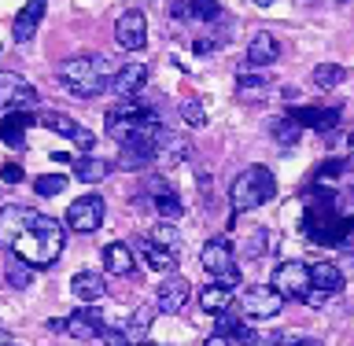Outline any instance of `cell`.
Returning <instances> with one entry per match:
<instances>
[{"label":"cell","mask_w":354,"mask_h":346,"mask_svg":"<svg viewBox=\"0 0 354 346\" xmlns=\"http://www.w3.org/2000/svg\"><path fill=\"white\" fill-rule=\"evenodd\" d=\"M63 243H66V232H63L59 221L48 218V214H37L33 225L15 240L11 254H19L22 262L33 265V269H48V265H55V258L63 254Z\"/></svg>","instance_id":"1"},{"label":"cell","mask_w":354,"mask_h":346,"mask_svg":"<svg viewBox=\"0 0 354 346\" xmlns=\"http://www.w3.org/2000/svg\"><path fill=\"white\" fill-rule=\"evenodd\" d=\"M118 66L107 59V55H74V59L59 63V85L66 93L93 99L100 93H107L111 77H115Z\"/></svg>","instance_id":"2"},{"label":"cell","mask_w":354,"mask_h":346,"mask_svg":"<svg viewBox=\"0 0 354 346\" xmlns=\"http://www.w3.org/2000/svg\"><path fill=\"white\" fill-rule=\"evenodd\" d=\"M277 195V181L266 166H248L243 173H236V181L229 188V206L232 214H248V210L266 206Z\"/></svg>","instance_id":"3"},{"label":"cell","mask_w":354,"mask_h":346,"mask_svg":"<svg viewBox=\"0 0 354 346\" xmlns=\"http://www.w3.org/2000/svg\"><path fill=\"white\" fill-rule=\"evenodd\" d=\"M281 309H284V295L273 291L270 284H254L240 298V314L251 317V320H270V317L281 314Z\"/></svg>","instance_id":"4"},{"label":"cell","mask_w":354,"mask_h":346,"mask_svg":"<svg viewBox=\"0 0 354 346\" xmlns=\"http://www.w3.org/2000/svg\"><path fill=\"white\" fill-rule=\"evenodd\" d=\"M37 107V88L19 74H0V110H33Z\"/></svg>","instance_id":"5"},{"label":"cell","mask_w":354,"mask_h":346,"mask_svg":"<svg viewBox=\"0 0 354 346\" xmlns=\"http://www.w3.org/2000/svg\"><path fill=\"white\" fill-rule=\"evenodd\" d=\"M104 214H107L104 199L100 195H82V199H74V203L66 206V225H71L74 232H96L100 225H104Z\"/></svg>","instance_id":"6"},{"label":"cell","mask_w":354,"mask_h":346,"mask_svg":"<svg viewBox=\"0 0 354 346\" xmlns=\"http://www.w3.org/2000/svg\"><path fill=\"white\" fill-rule=\"evenodd\" d=\"M115 41L126 52H140L148 44V19H144V11H137V8L122 11L115 22Z\"/></svg>","instance_id":"7"},{"label":"cell","mask_w":354,"mask_h":346,"mask_svg":"<svg viewBox=\"0 0 354 346\" xmlns=\"http://www.w3.org/2000/svg\"><path fill=\"white\" fill-rule=\"evenodd\" d=\"M270 287L281 291L284 298H303L306 287H310V269L303 262H281L270 276Z\"/></svg>","instance_id":"8"},{"label":"cell","mask_w":354,"mask_h":346,"mask_svg":"<svg viewBox=\"0 0 354 346\" xmlns=\"http://www.w3.org/2000/svg\"><path fill=\"white\" fill-rule=\"evenodd\" d=\"M37 214L41 210H33V206H0V247L4 251L15 247V240L33 225Z\"/></svg>","instance_id":"9"},{"label":"cell","mask_w":354,"mask_h":346,"mask_svg":"<svg viewBox=\"0 0 354 346\" xmlns=\"http://www.w3.org/2000/svg\"><path fill=\"white\" fill-rule=\"evenodd\" d=\"M37 122L33 110H4V118H0V140L8 144V148L22 151L26 148V129Z\"/></svg>","instance_id":"10"},{"label":"cell","mask_w":354,"mask_h":346,"mask_svg":"<svg viewBox=\"0 0 354 346\" xmlns=\"http://www.w3.org/2000/svg\"><path fill=\"white\" fill-rule=\"evenodd\" d=\"M144 85H148V66H144V63H126V66H118V70H115V77H111L107 88L118 99H129V96H137Z\"/></svg>","instance_id":"11"},{"label":"cell","mask_w":354,"mask_h":346,"mask_svg":"<svg viewBox=\"0 0 354 346\" xmlns=\"http://www.w3.org/2000/svg\"><path fill=\"white\" fill-rule=\"evenodd\" d=\"M288 118L299 122V126L317 129V133H332L339 126V107H292Z\"/></svg>","instance_id":"12"},{"label":"cell","mask_w":354,"mask_h":346,"mask_svg":"<svg viewBox=\"0 0 354 346\" xmlns=\"http://www.w3.org/2000/svg\"><path fill=\"white\" fill-rule=\"evenodd\" d=\"M188 295H192V287H188L185 276H166L159 284V298H155V306L162 309V314H181Z\"/></svg>","instance_id":"13"},{"label":"cell","mask_w":354,"mask_h":346,"mask_svg":"<svg viewBox=\"0 0 354 346\" xmlns=\"http://www.w3.org/2000/svg\"><path fill=\"white\" fill-rule=\"evenodd\" d=\"M107 325L100 320V314L96 309H74L71 317H66V331L77 339V343H93V339H100V331H104Z\"/></svg>","instance_id":"14"},{"label":"cell","mask_w":354,"mask_h":346,"mask_svg":"<svg viewBox=\"0 0 354 346\" xmlns=\"http://www.w3.org/2000/svg\"><path fill=\"white\" fill-rule=\"evenodd\" d=\"M44 8H48V0H26V8L15 15V30H11V37H15V44H26L33 33H37L41 19H44Z\"/></svg>","instance_id":"15"},{"label":"cell","mask_w":354,"mask_h":346,"mask_svg":"<svg viewBox=\"0 0 354 346\" xmlns=\"http://www.w3.org/2000/svg\"><path fill=\"white\" fill-rule=\"evenodd\" d=\"M148 192H151V203H155V210H159V218L162 221H177L181 218V199H177V192L166 181H159V177H151L148 181Z\"/></svg>","instance_id":"16"},{"label":"cell","mask_w":354,"mask_h":346,"mask_svg":"<svg viewBox=\"0 0 354 346\" xmlns=\"http://www.w3.org/2000/svg\"><path fill=\"white\" fill-rule=\"evenodd\" d=\"M281 59V41L273 33H254L251 44H248V66H273Z\"/></svg>","instance_id":"17"},{"label":"cell","mask_w":354,"mask_h":346,"mask_svg":"<svg viewBox=\"0 0 354 346\" xmlns=\"http://www.w3.org/2000/svg\"><path fill=\"white\" fill-rule=\"evenodd\" d=\"M306 269H310V287H317V291H325V295H339V291H343V273H339V265L314 262V265H306Z\"/></svg>","instance_id":"18"},{"label":"cell","mask_w":354,"mask_h":346,"mask_svg":"<svg viewBox=\"0 0 354 346\" xmlns=\"http://www.w3.org/2000/svg\"><path fill=\"white\" fill-rule=\"evenodd\" d=\"M199 262H203V269L214 273V276H218L221 269H229V265H236L229 240H207V243H203V254H199Z\"/></svg>","instance_id":"19"},{"label":"cell","mask_w":354,"mask_h":346,"mask_svg":"<svg viewBox=\"0 0 354 346\" xmlns=\"http://www.w3.org/2000/svg\"><path fill=\"white\" fill-rule=\"evenodd\" d=\"M133 247L144 254V265H148V269H155V273H174V269H177V254H174V251H166V247H159V243L137 240Z\"/></svg>","instance_id":"20"},{"label":"cell","mask_w":354,"mask_h":346,"mask_svg":"<svg viewBox=\"0 0 354 346\" xmlns=\"http://www.w3.org/2000/svg\"><path fill=\"white\" fill-rule=\"evenodd\" d=\"M71 291H74V298H82V302H96V298L107 295V284L100 273H74Z\"/></svg>","instance_id":"21"},{"label":"cell","mask_w":354,"mask_h":346,"mask_svg":"<svg viewBox=\"0 0 354 346\" xmlns=\"http://www.w3.org/2000/svg\"><path fill=\"white\" fill-rule=\"evenodd\" d=\"M104 269L115 276H129L133 273V247L126 243H107L104 247Z\"/></svg>","instance_id":"22"},{"label":"cell","mask_w":354,"mask_h":346,"mask_svg":"<svg viewBox=\"0 0 354 346\" xmlns=\"http://www.w3.org/2000/svg\"><path fill=\"white\" fill-rule=\"evenodd\" d=\"M181 19H192V22H221L225 19V11H221L218 0H188V4H181Z\"/></svg>","instance_id":"23"},{"label":"cell","mask_w":354,"mask_h":346,"mask_svg":"<svg viewBox=\"0 0 354 346\" xmlns=\"http://www.w3.org/2000/svg\"><path fill=\"white\" fill-rule=\"evenodd\" d=\"M115 170L107 159H93V155H82V159H74V177L77 181H85V184H96V181H104V177Z\"/></svg>","instance_id":"24"},{"label":"cell","mask_w":354,"mask_h":346,"mask_svg":"<svg viewBox=\"0 0 354 346\" xmlns=\"http://www.w3.org/2000/svg\"><path fill=\"white\" fill-rule=\"evenodd\" d=\"M4 276H8V284L15 287V291H26L30 280H33V265H30V262H22L19 254H11L8 265H4Z\"/></svg>","instance_id":"25"},{"label":"cell","mask_w":354,"mask_h":346,"mask_svg":"<svg viewBox=\"0 0 354 346\" xmlns=\"http://www.w3.org/2000/svg\"><path fill=\"white\" fill-rule=\"evenodd\" d=\"M37 122H41L44 129H52V133H59V137H66V140H74V133L82 129L74 118L59 115V110H41V115H37Z\"/></svg>","instance_id":"26"},{"label":"cell","mask_w":354,"mask_h":346,"mask_svg":"<svg viewBox=\"0 0 354 346\" xmlns=\"http://www.w3.org/2000/svg\"><path fill=\"white\" fill-rule=\"evenodd\" d=\"M266 88H270V77H266V74H251V70H240L236 74V93L243 99H259Z\"/></svg>","instance_id":"27"},{"label":"cell","mask_w":354,"mask_h":346,"mask_svg":"<svg viewBox=\"0 0 354 346\" xmlns=\"http://www.w3.org/2000/svg\"><path fill=\"white\" fill-rule=\"evenodd\" d=\"M229 298H232V291H225L221 284H207L199 291V306H203V314H221L229 306Z\"/></svg>","instance_id":"28"},{"label":"cell","mask_w":354,"mask_h":346,"mask_svg":"<svg viewBox=\"0 0 354 346\" xmlns=\"http://www.w3.org/2000/svg\"><path fill=\"white\" fill-rule=\"evenodd\" d=\"M270 133L277 137L281 148H292V144H299V137H303V126L292 118H277V122H270Z\"/></svg>","instance_id":"29"},{"label":"cell","mask_w":354,"mask_h":346,"mask_svg":"<svg viewBox=\"0 0 354 346\" xmlns=\"http://www.w3.org/2000/svg\"><path fill=\"white\" fill-rule=\"evenodd\" d=\"M343 77H347V70H343L339 63H321V66H314V85H317V88H336V85H343Z\"/></svg>","instance_id":"30"},{"label":"cell","mask_w":354,"mask_h":346,"mask_svg":"<svg viewBox=\"0 0 354 346\" xmlns=\"http://www.w3.org/2000/svg\"><path fill=\"white\" fill-rule=\"evenodd\" d=\"M151 243H159V247H166V251H181V236H177V229L174 225H166V221H162V225H155L151 229V236H148Z\"/></svg>","instance_id":"31"},{"label":"cell","mask_w":354,"mask_h":346,"mask_svg":"<svg viewBox=\"0 0 354 346\" xmlns=\"http://www.w3.org/2000/svg\"><path fill=\"white\" fill-rule=\"evenodd\" d=\"M151 320H155V306H140L137 314L129 317V325H126V336H129V339H137V336H144V331L151 328Z\"/></svg>","instance_id":"32"},{"label":"cell","mask_w":354,"mask_h":346,"mask_svg":"<svg viewBox=\"0 0 354 346\" xmlns=\"http://www.w3.org/2000/svg\"><path fill=\"white\" fill-rule=\"evenodd\" d=\"M181 118H185V126H192V129H199V126H207V110H203V99H185L181 104Z\"/></svg>","instance_id":"33"},{"label":"cell","mask_w":354,"mask_h":346,"mask_svg":"<svg viewBox=\"0 0 354 346\" xmlns=\"http://www.w3.org/2000/svg\"><path fill=\"white\" fill-rule=\"evenodd\" d=\"M63 188H66V177H59V173H44L33 181V192L37 195H59Z\"/></svg>","instance_id":"34"},{"label":"cell","mask_w":354,"mask_h":346,"mask_svg":"<svg viewBox=\"0 0 354 346\" xmlns=\"http://www.w3.org/2000/svg\"><path fill=\"white\" fill-rule=\"evenodd\" d=\"M236 325H240V314H236L232 306H225L221 314H214V336H225V339H229Z\"/></svg>","instance_id":"35"},{"label":"cell","mask_w":354,"mask_h":346,"mask_svg":"<svg viewBox=\"0 0 354 346\" xmlns=\"http://www.w3.org/2000/svg\"><path fill=\"white\" fill-rule=\"evenodd\" d=\"M229 343H240V346H262V336H259V331H254L251 325H243V320H240V325L232 328Z\"/></svg>","instance_id":"36"},{"label":"cell","mask_w":354,"mask_h":346,"mask_svg":"<svg viewBox=\"0 0 354 346\" xmlns=\"http://www.w3.org/2000/svg\"><path fill=\"white\" fill-rule=\"evenodd\" d=\"M214 284H221L225 291H236V287H240V269H236V265H229V269H221Z\"/></svg>","instance_id":"37"},{"label":"cell","mask_w":354,"mask_h":346,"mask_svg":"<svg viewBox=\"0 0 354 346\" xmlns=\"http://www.w3.org/2000/svg\"><path fill=\"white\" fill-rule=\"evenodd\" d=\"M100 339H104L107 346H133V339L126 336V331H115V328H104V331H100Z\"/></svg>","instance_id":"38"},{"label":"cell","mask_w":354,"mask_h":346,"mask_svg":"<svg viewBox=\"0 0 354 346\" xmlns=\"http://www.w3.org/2000/svg\"><path fill=\"white\" fill-rule=\"evenodd\" d=\"M22 177H26V173H22V166H15V162L0 166V181H4V184H19Z\"/></svg>","instance_id":"39"},{"label":"cell","mask_w":354,"mask_h":346,"mask_svg":"<svg viewBox=\"0 0 354 346\" xmlns=\"http://www.w3.org/2000/svg\"><path fill=\"white\" fill-rule=\"evenodd\" d=\"M262 243H266V232H254V236L248 240V254H251V258H259V254H262Z\"/></svg>","instance_id":"40"},{"label":"cell","mask_w":354,"mask_h":346,"mask_svg":"<svg viewBox=\"0 0 354 346\" xmlns=\"http://www.w3.org/2000/svg\"><path fill=\"white\" fill-rule=\"evenodd\" d=\"M262 346H266V343H262ZM270 346H292V336H273Z\"/></svg>","instance_id":"41"},{"label":"cell","mask_w":354,"mask_h":346,"mask_svg":"<svg viewBox=\"0 0 354 346\" xmlns=\"http://www.w3.org/2000/svg\"><path fill=\"white\" fill-rule=\"evenodd\" d=\"M203 346H229V339H225V336H210Z\"/></svg>","instance_id":"42"},{"label":"cell","mask_w":354,"mask_h":346,"mask_svg":"<svg viewBox=\"0 0 354 346\" xmlns=\"http://www.w3.org/2000/svg\"><path fill=\"white\" fill-rule=\"evenodd\" d=\"M48 331H66V320H59V317L48 320Z\"/></svg>","instance_id":"43"},{"label":"cell","mask_w":354,"mask_h":346,"mask_svg":"<svg viewBox=\"0 0 354 346\" xmlns=\"http://www.w3.org/2000/svg\"><path fill=\"white\" fill-rule=\"evenodd\" d=\"M251 4H259V8H270V4H273V0H251Z\"/></svg>","instance_id":"44"},{"label":"cell","mask_w":354,"mask_h":346,"mask_svg":"<svg viewBox=\"0 0 354 346\" xmlns=\"http://www.w3.org/2000/svg\"><path fill=\"white\" fill-rule=\"evenodd\" d=\"M292 346H317L314 339H303V343H292Z\"/></svg>","instance_id":"45"},{"label":"cell","mask_w":354,"mask_h":346,"mask_svg":"<svg viewBox=\"0 0 354 346\" xmlns=\"http://www.w3.org/2000/svg\"><path fill=\"white\" fill-rule=\"evenodd\" d=\"M133 346H159V343H137V339H133Z\"/></svg>","instance_id":"46"},{"label":"cell","mask_w":354,"mask_h":346,"mask_svg":"<svg viewBox=\"0 0 354 346\" xmlns=\"http://www.w3.org/2000/svg\"><path fill=\"white\" fill-rule=\"evenodd\" d=\"M336 4H347V0H336Z\"/></svg>","instance_id":"47"}]
</instances>
